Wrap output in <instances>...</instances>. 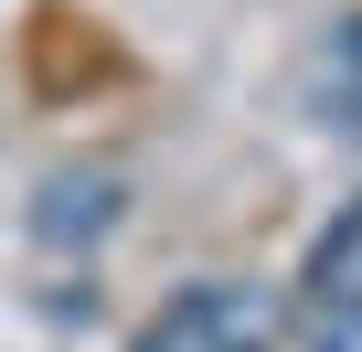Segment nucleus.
Listing matches in <instances>:
<instances>
[{
    "label": "nucleus",
    "mask_w": 362,
    "mask_h": 352,
    "mask_svg": "<svg viewBox=\"0 0 362 352\" xmlns=\"http://www.w3.org/2000/svg\"><path fill=\"white\" fill-rule=\"evenodd\" d=\"M277 341H288L277 288H256V278H192V288H170L139 320L128 352H277Z\"/></svg>",
    "instance_id": "1"
},
{
    "label": "nucleus",
    "mask_w": 362,
    "mask_h": 352,
    "mask_svg": "<svg viewBox=\"0 0 362 352\" xmlns=\"http://www.w3.org/2000/svg\"><path fill=\"white\" fill-rule=\"evenodd\" d=\"M107 225H117V171H54L43 203H33V235L43 246H86Z\"/></svg>",
    "instance_id": "2"
},
{
    "label": "nucleus",
    "mask_w": 362,
    "mask_h": 352,
    "mask_svg": "<svg viewBox=\"0 0 362 352\" xmlns=\"http://www.w3.org/2000/svg\"><path fill=\"white\" fill-rule=\"evenodd\" d=\"M309 299H320V320H362V193L320 225V246H309Z\"/></svg>",
    "instance_id": "3"
},
{
    "label": "nucleus",
    "mask_w": 362,
    "mask_h": 352,
    "mask_svg": "<svg viewBox=\"0 0 362 352\" xmlns=\"http://www.w3.org/2000/svg\"><path fill=\"white\" fill-rule=\"evenodd\" d=\"M309 96H320V128L362 139V11L330 22V43H320V64H309Z\"/></svg>",
    "instance_id": "4"
},
{
    "label": "nucleus",
    "mask_w": 362,
    "mask_h": 352,
    "mask_svg": "<svg viewBox=\"0 0 362 352\" xmlns=\"http://www.w3.org/2000/svg\"><path fill=\"white\" fill-rule=\"evenodd\" d=\"M320 352H362V320H320Z\"/></svg>",
    "instance_id": "5"
}]
</instances>
